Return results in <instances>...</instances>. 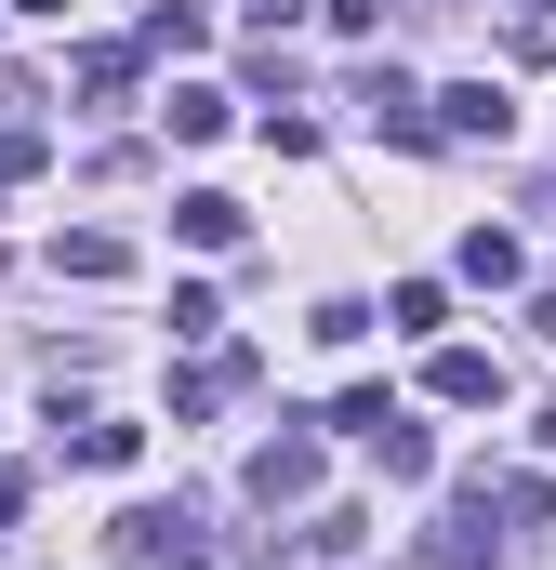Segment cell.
Segmentation results:
<instances>
[{"mask_svg": "<svg viewBox=\"0 0 556 570\" xmlns=\"http://www.w3.org/2000/svg\"><path fill=\"white\" fill-rule=\"evenodd\" d=\"M107 558L120 570H212V518L199 504H120L107 518Z\"/></svg>", "mask_w": 556, "mask_h": 570, "instance_id": "cell-1", "label": "cell"}, {"mask_svg": "<svg viewBox=\"0 0 556 570\" xmlns=\"http://www.w3.org/2000/svg\"><path fill=\"white\" fill-rule=\"evenodd\" d=\"M424 120L450 146H504L517 134V107H504V80H450V94H424Z\"/></svg>", "mask_w": 556, "mask_h": 570, "instance_id": "cell-2", "label": "cell"}, {"mask_svg": "<svg viewBox=\"0 0 556 570\" xmlns=\"http://www.w3.org/2000/svg\"><path fill=\"white\" fill-rule=\"evenodd\" d=\"M424 399H450V412H490V399H504V358H490V345H437V358H424Z\"/></svg>", "mask_w": 556, "mask_h": 570, "instance_id": "cell-3", "label": "cell"}, {"mask_svg": "<svg viewBox=\"0 0 556 570\" xmlns=\"http://www.w3.org/2000/svg\"><path fill=\"white\" fill-rule=\"evenodd\" d=\"M226 399H252V345H212L199 372H172V425H199V412H226Z\"/></svg>", "mask_w": 556, "mask_h": 570, "instance_id": "cell-4", "label": "cell"}, {"mask_svg": "<svg viewBox=\"0 0 556 570\" xmlns=\"http://www.w3.org/2000/svg\"><path fill=\"white\" fill-rule=\"evenodd\" d=\"M424 558H437V570H490V491H464V504L424 531Z\"/></svg>", "mask_w": 556, "mask_h": 570, "instance_id": "cell-5", "label": "cell"}, {"mask_svg": "<svg viewBox=\"0 0 556 570\" xmlns=\"http://www.w3.org/2000/svg\"><path fill=\"white\" fill-rule=\"evenodd\" d=\"M318 491V438H266L252 451V504H305Z\"/></svg>", "mask_w": 556, "mask_h": 570, "instance_id": "cell-6", "label": "cell"}, {"mask_svg": "<svg viewBox=\"0 0 556 570\" xmlns=\"http://www.w3.org/2000/svg\"><path fill=\"white\" fill-rule=\"evenodd\" d=\"M358 107H371V134H398V146H424V134H437V120H424V94L398 80V67H371V80H358Z\"/></svg>", "mask_w": 556, "mask_h": 570, "instance_id": "cell-7", "label": "cell"}, {"mask_svg": "<svg viewBox=\"0 0 556 570\" xmlns=\"http://www.w3.org/2000/svg\"><path fill=\"white\" fill-rule=\"evenodd\" d=\"M120 266H133L120 226H67V239H53V279H120Z\"/></svg>", "mask_w": 556, "mask_h": 570, "instance_id": "cell-8", "label": "cell"}, {"mask_svg": "<svg viewBox=\"0 0 556 570\" xmlns=\"http://www.w3.org/2000/svg\"><path fill=\"white\" fill-rule=\"evenodd\" d=\"M172 239L226 253V239H239V199H226V186H186V199H172Z\"/></svg>", "mask_w": 556, "mask_h": 570, "instance_id": "cell-9", "label": "cell"}, {"mask_svg": "<svg viewBox=\"0 0 556 570\" xmlns=\"http://www.w3.org/2000/svg\"><path fill=\"white\" fill-rule=\"evenodd\" d=\"M385 332L437 345V332H450V292H437V279H398V292H385Z\"/></svg>", "mask_w": 556, "mask_h": 570, "instance_id": "cell-10", "label": "cell"}, {"mask_svg": "<svg viewBox=\"0 0 556 570\" xmlns=\"http://www.w3.org/2000/svg\"><path fill=\"white\" fill-rule=\"evenodd\" d=\"M199 40H212L199 0H146V53H199Z\"/></svg>", "mask_w": 556, "mask_h": 570, "instance_id": "cell-11", "label": "cell"}, {"mask_svg": "<svg viewBox=\"0 0 556 570\" xmlns=\"http://www.w3.org/2000/svg\"><path fill=\"white\" fill-rule=\"evenodd\" d=\"M133 67H146L133 40H93V53H80V94H93V107H120V94H133Z\"/></svg>", "mask_w": 556, "mask_h": 570, "instance_id": "cell-12", "label": "cell"}, {"mask_svg": "<svg viewBox=\"0 0 556 570\" xmlns=\"http://www.w3.org/2000/svg\"><path fill=\"white\" fill-rule=\"evenodd\" d=\"M517 266H530V253H517L504 226H477V239H464V279H477V292H517Z\"/></svg>", "mask_w": 556, "mask_h": 570, "instance_id": "cell-13", "label": "cell"}, {"mask_svg": "<svg viewBox=\"0 0 556 570\" xmlns=\"http://www.w3.org/2000/svg\"><path fill=\"white\" fill-rule=\"evenodd\" d=\"M371 451H385V478H437V438H424L411 412H385V438H371Z\"/></svg>", "mask_w": 556, "mask_h": 570, "instance_id": "cell-14", "label": "cell"}, {"mask_svg": "<svg viewBox=\"0 0 556 570\" xmlns=\"http://www.w3.org/2000/svg\"><path fill=\"white\" fill-rule=\"evenodd\" d=\"M172 134L212 146V134H226V94H212V80H172Z\"/></svg>", "mask_w": 556, "mask_h": 570, "instance_id": "cell-15", "label": "cell"}, {"mask_svg": "<svg viewBox=\"0 0 556 570\" xmlns=\"http://www.w3.org/2000/svg\"><path fill=\"white\" fill-rule=\"evenodd\" d=\"M40 159H53V146H40V120H0V199H13V186H27Z\"/></svg>", "mask_w": 556, "mask_h": 570, "instance_id": "cell-16", "label": "cell"}, {"mask_svg": "<svg viewBox=\"0 0 556 570\" xmlns=\"http://www.w3.org/2000/svg\"><path fill=\"white\" fill-rule=\"evenodd\" d=\"M133 451H146V425H80L67 438V464H133Z\"/></svg>", "mask_w": 556, "mask_h": 570, "instance_id": "cell-17", "label": "cell"}, {"mask_svg": "<svg viewBox=\"0 0 556 570\" xmlns=\"http://www.w3.org/2000/svg\"><path fill=\"white\" fill-rule=\"evenodd\" d=\"M172 332H186V345H226V305H212V292L186 279V292H172Z\"/></svg>", "mask_w": 556, "mask_h": 570, "instance_id": "cell-18", "label": "cell"}, {"mask_svg": "<svg viewBox=\"0 0 556 570\" xmlns=\"http://www.w3.org/2000/svg\"><path fill=\"white\" fill-rule=\"evenodd\" d=\"M385 412H398L385 385H345V399H331V425H345V438H385Z\"/></svg>", "mask_w": 556, "mask_h": 570, "instance_id": "cell-19", "label": "cell"}, {"mask_svg": "<svg viewBox=\"0 0 556 570\" xmlns=\"http://www.w3.org/2000/svg\"><path fill=\"white\" fill-rule=\"evenodd\" d=\"M239 13H252V27H266V40H278V27H291V13H305V0H239Z\"/></svg>", "mask_w": 556, "mask_h": 570, "instance_id": "cell-20", "label": "cell"}, {"mask_svg": "<svg viewBox=\"0 0 556 570\" xmlns=\"http://www.w3.org/2000/svg\"><path fill=\"white\" fill-rule=\"evenodd\" d=\"M0 13H40V27H53V13H67V0H0Z\"/></svg>", "mask_w": 556, "mask_h": 570, "instance_id": "cell-21", "label": "cell"}, {"mask_svg": "<svg viewBox=\"0 0 556 570\" xmlns=\"http://www.w3.org/2000/svg\"><path fill=\"white\" fill-rule=\"evenodd\" d=\"M544 451H556V412H544Z\"/></svg>", "mask_w": 556, "mask_h": 570, "instance_id": "cell-22", "label": "cell"}, {"mask_svg": "<svg viewBox=\"0 0 556 570\" xmlns=\"http://www.w3.org/2000/svg\"><path fill=\"white\" fill-rule=\"evenodd\" d=\"M424 13H450V0H424Z\"/></svg>", "mask_w": 556, "mask_h": 570, "instance_id": "cell-23", "label": "cell"}]
</instances>
